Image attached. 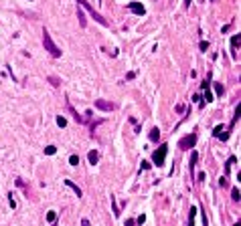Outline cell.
I'll use <instances>...</instances> for the list:
<instances>
[{
	"mask_svg": "<svg viewBox=\"0 0 241 226\" xmlns=\"http://www.w3.org/2000/svg\"><path fill=\"white\" fill-rule=\"evenodd\" d=\"M43 45H45V51H47L53 59H59L61 57V49H57V45L53 42V39H51V34H49L47 28L43 30Z\"/></svg>",
	"mask_w": 241,
	"mask_h": 226,
	"instance_id": "6da1fadb",
	"label": "cell"
},
{
	"mask_svg": "<svg viewBox=\"0 0 241 226\" xmlns=\"http://www.w3.org/2000/svg\"><path fill=\"white\" fill-rule=\"evenodd\" d=\"M77 4H79L81 8H85L87 12H89L91 16H93V20H97V22H99L101 27H107V24H109V22H107V20L103 18V16H101V14L97 12V10H95V8L91 6V4H89V2H87V0H77Z\"/></svg>",
	"mask_w": 241,
	"mask_h": 226,
	"instance_id": "7a4b0ae2",
	"label": "cell"
},
{
	"mask_svg": "<svg viewBox=\"0 0 241 226\" xmlns=\"http://www.w3.org/2000/svg\"><path fill=\"white\" fill-rule=\"evenodd\" d=\"M166 153H168V146H164V143H162V146L158 147L154 153H152V164L160 168L162 164H164V160H166Z\"/></svg>",
	"mask_w": 241,
	"mask_h": 226,
	"instance_id": "3957f363",
	"label": "cell"
},
{
	"mask_svg": "<svg viewBox=\"0 0 241 226\" xmlns=\"http://www.w3.org/2000/svg\"><path fill=\"white\" fill-rule=\"evenodd\" d=\"M194 143H197V133H188V135H184L178 141V147H181L182 152H188L191 147H194Z\"/></svg>",
	"mask_w": 241,
	"mask_h": 226,
	"instance_id": "277c9868",
	"label": "cell"
},
{
	"mask_svg": "<svg viewBox=\"0 0 241 226\" xmlns=\"http://www.w3.org/2000/svg\"><path fill=\"white\" fill-rule=\"evenodd\" d=\"M95 107L97 109H101V111H114L116 109V103H112V101H106V99H95Z\"/></svg>",
	"mask_w": 241,
	"mask_h": 226,
	"instance_id": "5b68a950",
	"label": "cell"
},
{
	"mask_svg": "<svg viewBox=\"0 0 241 226\" xmlns=\"http://www.w3.org/2000/svg\"><path fill=\"white\" fill-rule=\"evenodd\" d=\"M128 10H132V12L138 14V16H144V12H146V8L142 6L140 2H130V4H128Z\"/></svg>",
	"mask_w": 241,
	"mask_h": 226,
	"instance_id": "8992f818",
	"label": "cell"
},
{
	"mask_svg": "<svg viewBox=\"0 0 241 226\" xmlns=\"http://www.w3.org/2000/svg\"><path fill=\"white\" fill-rule=\"evenodd\" d=\"M65 107H67V111L69 113H71V115H73V119L75 121H77V123H85V117H81V115H79V113H77V111H75V109H73V107H71V103H69V99L67 101H65Z\"/></svg>",
	"mask_w": 241,
	"mask_h": 226,
	"instance_id": "52a82bcc",
	"label": "cell"
},
{
	"mask_svg": "<svg viewBox=\"0 0 241 226\" xmlns=\"http://www.w3.org/2000/svg\"><path fill=\"white\" fill-rule=\"evenodd\" d=\"M239 34H235L233 39H231V57L233 59H237V47H239Z\"/></svg>",
	"mask_w": 241,
	"mask_h": 226,
	"instance_id": "ba28073f",
	"label": "cell"
},
{
	"mask_svg": "<svg viewBox=\"0 0 241 226\" xmlns=\"http://www.w3.org/2000/svg\"><path fill=\"white\" fill-rule=\"evenodd\" d=\"M197 160H199V153L193 152V153H191V164H188V170H191V178L194 176V164H197Z\"/></svg>",
	"mask_w": 241,
	"mask_h": 226,
	"instance_id": "9c48e42d",
	"label": "cell"
},
{
	"mask_svg": "<svg viewBox=\"0 0 241 226\" xmlns=\"http://www.w3.org/2000/svg\"><path fill=\"white\" fill-rule=\"evenodd\" d=\"M87 160H89V164H91V166H95V164H97V160H99V153L95 152V149H91V152L87 153Z\"/></svg>",
	"mask_w": 241,
	"mask_h": 226,
	"instance_id": "30bf717a",
	"label": "cell"
},
{
	"mask_svg": "<svg viewBox=\"0 0 241 226\" xmlns=\"http://www.w3.org/2000/svg\"><path fill=\"white\" fill-rule=\"evenodd\" d=\"M65 186H69V188H71V190H73V192L77 194V198H81V196H83V194H81V190H79V186H77V184H73L71 180H65Z\"/></svg>",
	"mask_w": 241,
	"mask_h": 226,
	"instance_id": "8fae6325",
	"label": "cell"
},
{
	"mask_svg": "<svg viewBox=\"0 0 241 226\" xmlns=\"http://www.w3.org/2000/svg\"><path fill=\"white\" fill-rule=\"evenodd\" d=\"M109 200H112V210H114V216H116V218H118L122 210H120V206H118V202H116V196H114V194L109 196Z\"/></svg>",
	"mask_w": 241,
	"mask_h": 226,
	"instance_id": "7c38bea8",
	"label": "cell"
},
{
	"mask_svg": "<svg viewBox=\"0 0 241 226\" xmlns=\"http://www.w3.org/2000/svg\"><path fill=\"white\" fill-rule=\"evenodd\" d=\"M77 18H79V27L81 28H85V14H83V8H77Z\"/></svg>",
	"mask_w": 241,
	"mask_h": 226,
	"instance_id": "4fadbf2b",
	"label": "cell"
},
{
	"mask_svg": "<svg viewBox=\"0 0 241 226\" xmlns=\"http://www.w3.org/2000/svg\"><path fill=\"white\" fill-rule=\"evenodd\" d=\"M160 140V129L154 127V129H150V141H158Z\"/></svg>",
	"mask_w": 241,
	"mask_h": 226,
	"instance_id": "5bb4252c",
	"label": "cell"
},
{
	"mask_svg": "<svg viewBox=\"0 0 241 226\" xmlns=\"http://www.w3.org/2000/svg\"><path fill=\"white\" fill-rule=\"evenodd\" d=\"M49 83H51L53 87H59L61 85V79H59V77H55V75H51V77H49Z\"/></svg>",
	"mask_w": 241,
	"mask_h": 226,
	"instance_id": "9a60e30c",
	"label": "cell"
},
{
	"mask_svg": "<svg viewBox=\"0 0 241 226\" xmlns=\"http://www.w3.org/2000/svg\"><path fill=\"white\" fill-rule=\"evenodd\" d=\"M57 125L59 127H67V119H65L63 115H57Z\"/></svg>",
	"mask_w": 241,
	"mask_h": 226,
	"instance_id": "2e32d148",
	"label": "cell"
},
{
	"mask_svg": "<svg viewBox=\"0 0 241 226\" xmlns=\"http://www.w3.org/2000/svg\"><path fill=\"white\" fill-rule=\"evenodd\" d=\"M55 152H57V147H55V146H47V147H45V155H55Z\"/></svg>",
	"mask_w": 241,
	"mask_h": 226,
	"instance_id": "e0dca14e",
	"label": "cell"
},
{
	"mask_svg": "<svg viewBox=\"0 0 241 226\" xmlns=\"http://www.w3.org/2000/svg\"><path fill=\"white\" fill-rule=\"evenodd\" d=\"M235 162H237L235 158H229V160H227V164H225V174H229V170H231V166H233Z\"/></svg>",
	"mask_w": 241,
	"mask_h": 226,
	"instance_id": "ac0fdd59",
	"label": "cell"
},
{
	"mask_svg": "<svg viewBox=\"0 0 241 226\" xmlns=\"http://www.w3.org/2000/svg\"><path fill=\"white\" fill-rule=\"evenodd\" d=\"M223 91H225V89H223L221 83H215V93L219 95V97H223Z\"/></svg>",
	"mask_w": 241,
	"mask_h": 226,
	"instance_id": "d6986e66",
	"label": "cell"
},
{
	"mask_svg": "<svg viewBox=\"0 0 241 226\" xmlns=\"http://www.w3.org/2000/svg\"><path fill=\"white\" fill-rule=\"evenodd\" d=\"M231 198H233L235 202H237V200L241 198V194H239V188H233V190H231Z\"/></svg>",
	"mask_w": 241,
	"mask_h": 226,
	"instance_id": "ffe728a7",
	"label": "cell"
},
{
	"mask_svg": "<svg viewBox=\"0 0 241 226\" xmlns=\"http://www.w3.org/2000/svg\"><path fill=\"white\" fill-rule=\"evenodd\" d=\"M47 220L53 224V222H57V212H47Z\"/></svg>",
	"mask_w": 241,
	"mask_h": 226,
	"instance_id": "44dd1931",
	"label": "cell"
},
{
	"mask_svg": "<svg viewBox=\"0 0 241 226\" xmlns=\"http://www.w3.org/2000/svg\"><path fill=\"white\" fill-rule=\"evenodd\" d=\"M219 186H221V188H227V186H229V180H227V174H225V178H221V180H219Z\"/></svg>",
	"mask_w": 241,
	"mask_h": 226,
	"instance_id": "7402d4cb",
	"label": "cell"
},
{
	"mask_svg": "<svg viewBox=\"0 0 241 226\" xmlns=\"http://www.w3.org/2000/svg\"><path fill=\"white\" fill-rule=\"evenodd\" d=\"M213 99H215V97H213V93H211V91L207 89V91H205V101H207V103H211Z\"/></svg>",
	"mask_w": 241,
	"mask_h": 226,
	"instance_id": "603a6c76",
	"label": "cell"
},
{
	"mask_svg": "<svg viewBox=\"0 0 241 226\" xmlns=\"http://www.w3.org/2000/svg\"><path fill=\"white\" fill-rule=\"evenodd\" d=\"M69 164H71V166H77V164H79V155H71V158H69Z\"/></svg>",
	"mask_w": 241,
	"mask_h": 226,
	"instance_id": "cb8c5ba5",
	"label": "cell"
},
{
	"mask_svg": "<svg viewBox=\"0 0 241 226\" xmlns=\"http://www.w3.org/2000/svg\"><path fill=\"white\" fill-rule=\"evenodd\" d=\"M8 204H10V208H12V210L16 208V202H14V198H12V192L8 194Z\"/></svg>",
	"mask_w": 241,
	"mask_h": 226,
	"instance_id": "d4e9b609",
	"label": "cell"
},
{
	"mask_svg": "<svg viewBox=\"0 0 241 226\" xmlns=\"http://www.w3.org/2000/svg\"><path fill=\"white\" fill-rule=\"evenodd\" d=\"M223 129H225V127H223V125H217V127H215V129H213V135H215V137H217L219 133H223Z\"/></svg>",
	"mask_w": 241,
	"mask_h": 226,
	"instance_id": "484cf974",
	"label": "cell"
},
{
	"mask_svg": "<svg viewBox=\"0 0 241 226\" xmlns=\"http://www.w3.org/2000/svg\"><path fill=\"white\" fill-rule=\"evenodd\" d=\"M136 222H138V224H144V222H146V216H144V214H140V216L136 218Z\"/></svg>",
	"mask_w": 241,
	"mask_h": 226,
	"instance_id": "4316f807",
	"label": "cell"
},
{
	"mask_svg": "<svg viewBox=\"0 0 241 226\" xmlns=\"http://www.w3.org/2000/svg\"><path fill=\"white\" fill-rule=\"evenodd\" d=\"M207 49H209V42H207V40H203V42H201V51H207Z\"/></svg>",
	"mask_w": 241,
	"mask_h": 226,
	"instance_id": "83f0119b",
	"label": "cell"
},
{
	"mask_svg": "<svg viewBox=\"0 0 241 226\" xmlns=\"http://www.w3.org/2000/svg\"><path fill=\"white\" fill-rule=\"evenodd\" d=\"M134 77H136V73H134V71H132V73H128V75H126V81H132V79H134Z\"/></svg>",
	"mask_w": 241,
	"mask_h": 226,
	"instance_id": "f1b7e54d",
	"label": "cell"
},
{
	"mask_svg": "<svg viewBox=\"0 0 241 226\" xmlns=\"http://www.w3.org/2000/svg\"><path fill=\"white\" fill-rule=\"evenodd\" d=\"M176 111L182 113V111H184V105H182V103H178V105H176Z\"/></svg>",
	"mask_w": 241,
	"mask_h": 226,
	"instance_id": "f546056e",
	"label": "cell"
},
{
	"mask_svg": "<svg viewBox=\"0 0 241 226\" xmlns=\"http://www.w3.org/2000/svg\"><path fill=\"white\" fill-rule=\"evenodd\" d=\"M140 168H142V170H148V168H150V164H148V162H142Z\"/></svg>",
	"mask_w": 241,
	"mask_h": 226,
	"instance_id": "4dcf8cb0",
	"label": "cell"
},
{
	"mask_svg": "<svg viewBox=\"0 0 241 226\" xmlns=\"http://www.w3.org/2000/svg\"><path fill=\"white\" fill-rule=\"evenodd\" d=\"M136 224V220H126V224H124V226H134Z\"/></svg>",
	"mask_w": 241,
	"mask_h": 226,
	"instance_id": "1f68e13d",
	"label": "cell"
},
{
	"mask_svg": "<svg viewBox=\"0 0 241 226\" xmlns=\"http://www.w3.org/2000/svg\"><path fill=\"white\" fill-rule=\"evenodd\" d=\"M81 226H91V224H89V220H87V218H83V220H81Z\"/></svg>",
	"mask_w": 241,
	"mask_h": 226,
	"instance_id": "d6a6232c",
	"label": "cell"
},
{
	"mask_svg": "<svg viewBox=\"0 0 241 226\" xmlns=\"http://www.w3.org/2000/svg\"><path fill=\"white\" fill-rule=\"evenodd\" d=\"M213 2H215V0H213Z\"/></svg>",
	"mask_w": 241,
	"mask_h": 226,
	"instance_id": "836d02e7",
	"label": "cell"
}]
</instances>
